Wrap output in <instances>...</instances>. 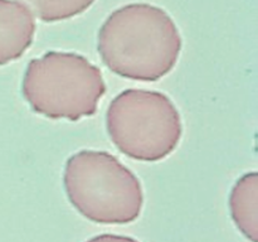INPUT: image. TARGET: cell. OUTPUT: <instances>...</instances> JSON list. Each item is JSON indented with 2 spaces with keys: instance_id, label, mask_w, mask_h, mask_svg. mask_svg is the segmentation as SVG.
I'll use <instances>...</instances> for the list:
<instances>
[{
  "instance_id": "cell-1",
  "label": "cell",
  "mask_w": 258,
  "mask_h": 242,
  "mask_svg": "<svg viewBox=\"0 0 258 242\" xmlns=\"http://www.w3.org/2000/svg\"><path fill=\"white\" fill-rule=\"evenodd\" d=\"M97 49L106 67L121 77L154 82L175 67L181 37L170 15L150 4L115 10L98 32Z\"/></svg>"
},
{
  "instance_id": "cell-2",
  "label": "cell",
  "mask_w": 258,
  "mask_h": 242,
  "mask_svg": "<svg viewBox=\"0 0 258 242\" xmlns=\"http://www.w3.org/2000/svg\"><path fill=\"white\" fill-rule=\"evenodd\" d=\"M63 183L71 204L95 223H131L143 209L140 180L107 151L81 150L71 156Z\"/></svg>"
},
{
  "instance_id": "cell-3",
  "label": "cell",
  "mask_w": 258,
  "mask_h": 242,
  "mask_svg": "<svg viewBox=\"0 0 258 242\" xmlns=\"http://www.w3.org/2000/svg\"><path fill=\"white\" fill-rule=\"evenodd\" d=\"M23 96L35 113L78 121L95 115L106 92L100 68L77 53L49 50L28 65Z\"/></svg>"
},
{
  "instance_id": "cell-4",
  "label": "cell",
  "mask_w": 258,
  "mask_h": 242,
  "mask_svg": "<svg viewBox=\"0 0 258 242\" xmlns=\"http://www.w3.org/2000/svg\"><path fill=\"white\" fill-rule=\"evenodd\" d=\"M106 128L113 145L139 161H159L180 143L183 125L178 108L163 92L128 88L107 108Z\"/></svg>"
},
{
  "instance_id": "cell-5",
  "label": "cell",
  "mask_w": 258,
  "mask_h": 242,
  "mask_svg": "<svg viewBox=\"0 0 258 242\" xmlns=\"http://www.w3.org/2000/svg\"><path fill=\"white\" fill-rule=\"evenodd\" d=\"M34 33L32 13L22 3L0 0V66L22 57L32 45Z\"/></svg>"
},
{
  "instance_id": "cell-6",
  "label": "cell",
  "mask_w": 258,
  "mask_h": 242,
  "mask_svg": "<svg viewBox=\"0 0 258 242\" xmlns=\"http://www.w3.org/2000/svg\"><path fill=\"white\" fill-rule=\"evenodd\" d=\"M258 174H244L229 196L231 216L237 228L251 242H258Z\"/></svg>"
},
{
  "instance_id": "cell-7",
  "label": "cell",
  "mask_w": 258,
  "mask_h": 242,
  "mask_svg": "<svg viewBox=\"0 0 258 242\" xmlns=\"http://www.w3.org/2000/svg\"><path fill=\"white\" fill-rule=\"evenodd\" d=\"M20 3L42 22L53 23L82 14L95 0H20Z\"/></svg>"
},
{
  "instance_id": "cell-8",
  "label": "cell",
  "mask_w": 258,
  "mask_h": 242,
  "mask_svg": "<svg viewBox=\"0 0 258 242\" xmlns=\"http://www.w3.org/2000/svg\"><path fill=\"white\" fill-rule=\"evenodd\" d=\"M87 242H139L138 239L128 236H118V234H100Z\"/></svg>"
}]
</instances>
